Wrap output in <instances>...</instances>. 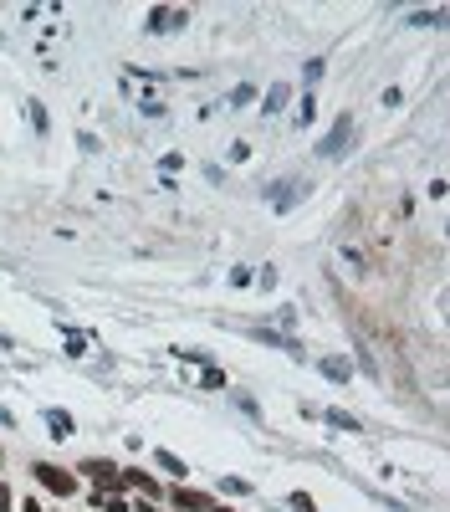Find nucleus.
<instances>
[{"mask_svg":"<svg viewBox=\"0 0 450 512\" xmlns=\"http://www.w3.org/2000/svg\"><path fill=\"white\" fill-rule=\"evenodd\" d=\"M184 26H190V10H184V6H154L149 21H143V31L164 36V31H184Z\"/></svg>","mask_w":450,"mask_h":512,"instance_id":"nucleus-1","label":"nucleus"},{"mask_svg":"<svg viewBox=\"0 0 450 512\" xmlns=\"http://www.w3.org/2000/svg\"><path fill=\"white\" fill-rule=\"evenodd\" d=\"M348 139H353V118H348V113H338V123L323 134V143H317V159H338V154L348 149Z\"/></svg>","mask_w":450,"mask_h":512,"instance_id":"nucleus-2","label":"nucleus"},{"mask_svg":"<svg viewBox=\"0 0 450 512\" xmlns=\"http://www.w3.org/2000/svg\"><path fill=\"white\" fill-rule=\"evenodd\" d=\"M302 195H307V185L302 179H276V185H267V200H271V210H292Z\"/></svg>","mask_w":450,"mask_h":512,"instance_id":"nucleus-3","label":"nucleus"},{"mask_svg":"<svg viewBox=\"0 0 450 512\" xmlns=\"http://www.w3.org/2000/svg\"><path fill=\"white\" fill-rule=\"evenodd\" d=\"M36 477H42V487L62 492V497H67V492L77 487V482H72V477H67V471H62V466H36Z\"/></svg>","mask_w":450,"mask_h":512,"instance_id":"nucleus-4","label":"nucleus"},{"mask_svg":"<svg viewBox=\"0 0 450 512\" xmlns=\"http://www.w3.org/2000/svg\"><path fill=\"white\" fill-rule=\"evenodd\" d=\"M317 369H323L327 379H333V385H348V379H353V364H348V359H338V353H327V359H317Z\"/></svg>","mask_w":450,"mask_h":512,"instance_id":"nucleus-5","label":"nucleus"},{"mask_svg":"<svg viewBox=\"0 0 450 512\" xmlns=\"http://www.w3.org/2000/svg\"><path fill=\"white\" fill-rule=\"evenodd\" d=\"M287 98H292V87H287V82H271V87H267V103H261V108H267V113H282V108H287Z\"/></svg>","mask_w":450,"mask_h":512,"instance_id":"nucleus-6","label":"nucleus"},{"mask_svg":"<svg viewBox=\"0 0 450 512\" xmlns=\"http://www.w3.org/2000/svg\"><path fill=\"white\" fill-rule=\"evenodd\" d=\"M82 471H87L92 482H98V487H113V482H118V466H108V461H87Z\"/></svg>","mask_w":450,"mask_h":512,"instance_id":"nucleus-7","label":"nucleus"},{"mask_svg":"<svg viewBox=\"0 0 450 512\" xmlns=\"http://www.w3.org/2000/svg\"><path fill=\"white\" fill-rule=\"evenodd\" d=\"M46 425H51V436H57V441L72 436V415L67 410H46Z\"/></svg>","mask_w":450,"mask_h":512,"instance_id":"nucleus-8","label":"nucleus"},{"mask_svg":"<svg viewBox=\"0 0 450 512\" xmlns=\"http://www.w3.org/2000/svg\"><path fill=\"white\" fill-rule=\"evenodd\" d=\"M323 420H327L333 430H359V420H353L348 410H323Z\"/></svg>","mask_w":450,"mask_h":512,"instance_id":"nucleus-9","label":"nucleus"},{"mask_svg":"<svg viewBox=\"0 0 450 512\" xmlns=\"http://www.w3.org/2000/svg\"><path fill=\"white\" fill-rule=\"evenodd\" d=\"M174 502H179V507H190V512H210V502H205L200 492H184V487L174 492Z\"/></svg>","mask_w":450,"mask_h":512,"instance_id":"nucleus-10","label":"nucleus"},{"mask_svg":"<svg viewBox=\"0 0 450 512\" xmlns=\"http://www.w3.org/2000/svg\"><path fill=\"white\" fill-rule=\"evenodd\" d=\"M251 98H256V87H251V82H241V87H231V98H225V108H246Z\"/></svg>","mask_w":450,"mask_h":512,"instance_id":"nucleus-11","label":"nucleus"},{"mask_svg":"<svg viewBox=\"0 0 450 512\" xmlns=\"http://www.w3.org/2000/svg\"><path fill=\"white\" fill-rule=\"evenodd\" d=\"M154 461L164 466V471H174V477H184V471H190V466H184V461H179L174 451H154Z\"/></svg>","mask_w":450,"mask_h":512,"instance_id":"nucleus-12","label":"nucleus"},{"mask_svg":"<svg viewBox=\"0 0 450 512\" xmlns=\"http://www.w3.org/2000/svg\"><path fill=\"white\" fill-rule=\"evenodd\" d=\"M445 21V10H415V16H409V26H440Z\"/></svg>","mask_w":450,"mask_h":512,"instance_id":"nucleus-13","label":"nucleus"},{"mask_svg":"<svg viewBox=\"0 0 450 512\" xmlns=\"http://www.w3.org/2000/svg\"><path fill=\"white\" fill-rule=\"evenodd\" d=\"M312 118H317V98L307 93V98H302V108H297V123H302V128H307V123H312Z\"/></svg>","mask_w":450,"mask_h":512,"instance_id":"nucleus-14","label":"nucleus"},{"mask_svg":"<svg viewBox=\"0 0 450 512\" xmlns=\"http://www.w3.org/2000/svg\"><path fill=\"white\" fill-rule=\"evenodd\" d=\"M26 113H31V128H36V134H46V108H42V103H26Z\"/></svg>","mask_w":450,"mask_h":512,"instance_id":"nucleus-15","label":"nucleus"},{"mask_svg":"<svg viewBox=\"0 0 450 512\" xmlns=\"http://www.w3.org/2000/svg\"><path fill=\"white\" fill-rule=\"evenodd\" d=\"M123 482H128V487H143V497H154V492H159V487H154V482H149V477H143V471H128V477H123Z\"/></svg>","mask_w":450,"mask_h":512,"instance_id":"nucleus-16","label":"nucleus"},{"mask_svg":"<svg viewBox=\"0 0 450 512\" xmlns=\"http://www.w3.org/2000/svg\"><path fill=\"white\" fill-rule=\"evenodd\" d=\"M220 492H231V497H246L251 487H246V482H241V477H225V482H220Z\"/></svg>","mask_w":450,"mask_h":512,"instance_id":"nucleus-17","label":"nucleus"},{"mask_svg":"<svg viewBox=\"0 0 450 512\" xmlns=\"http://www.w3.org/2000/svg\"><path fill=\"white\" fill-rule=\"evenodd\" d=\"M205 389H225V374L215 369V364H210V369H205Z\"/></svg>","mask_w":450,"mask_h":512,"instance_id":"nucleus-18","label":"nucleus"},{"mask_svg":"<svg viewBox=\"0 0 450 512\" xmlns=\"http://www.w3.org/2000/svg\"><path fill=\"white\" fill-rule=\"evenodd\" d=\"M67 353H72V359H82V353H87V344H82L77 333H67Z\"/></svg>","mask_w":450,"mask_h":512,"instance_id":"nucleus-19","label":"nucleus"},{"mask_svg":"<svg viewBox=\"0 0 450 512\" xmlns=\"http://www.w3.org/2000/svg\"><path fill=\"white\" fill-rule=\"evenodd\" d=\"M292 507H297V512H317V507H312V497H307V492H292Z\"/></svg>","mask_w":450,"mask_h":512,"instance_id":"nucleus-20","label":"nucleus"},{"mask_svg":"<svg viewBox=\"0 0 450 512\" xmlns=\"http://www.w3.org/2000/svg\"><path fill=\"white\" fill-rule=\"evenodd\" d=\"M102 512H128V502H118V497H108V502H102Z\"/></svg>","mask_w":450,"mask_h":512,"instance_id":"nucleus-21","label":"nucleus"},{"mask_svg":"<svg viewBox=\"0 0 450 512\" xmlns=\"http://www.w3.org/2000/svg\"><path fill=\"white\" fill-rule=\"evenodd\" d=\"M0 512H10V487H0Z\"/></svg>","mask_w":450,"mask_h":512,"instance_id":"nucleus-22","label":"nucleus"},{"mask_svg":"<svg viewBox=\"0 0 450 512\" xmlns=\"http://www.w3.org/2000/svg\"><path fill=\"white\" fill-rule=\"evenodd\" d=\"M26 512H42V507H36V502H26Z\"/></svg>","mask_w":450,"mask_h":512,"instance_id":"nucleus-23","label":"nucleus"},{"mask_svg":"<svg viewBox=\"0 0 450 512\" xmlns=\"http://www.w3.org/2000/svg\"><path fill=\"white\" fill-rule=\"evenodd\" d=\"M210 512H231V507H210Z\"/></svg>","mask_w":450,"mask_h":512,"instance_id":"nucleus-24","label":"nucleus"},{"mask_svg":"<svg viewBox=\"0 0 450 512\" xmlns=\"http://www.w3.org/2000/svg\"><path fill=\"white\" fill-rule=\"evenodd\" d=\"M0 348H6V344H0Z\"/></svg>","mask_w":450,"mask_h":512,"instance_id":"nucleus-25","label":"nucleus"}]
</instances>
